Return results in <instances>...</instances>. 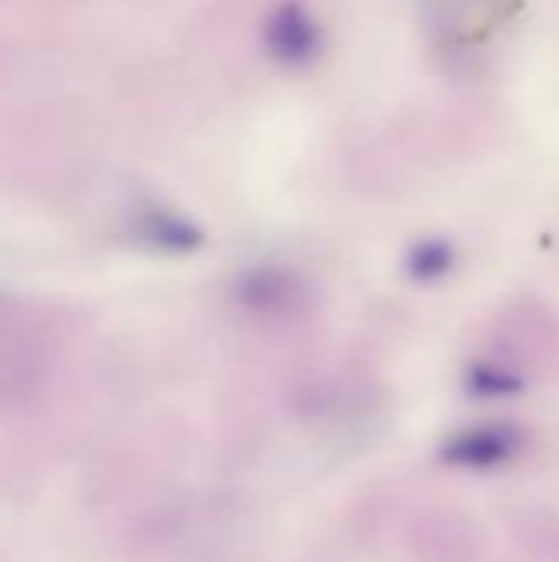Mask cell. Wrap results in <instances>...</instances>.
<instances>
[{
  "mask_svg": "<svg viewBox=\"0 0 559 562\" xmlns=\"http://www.w3.org/2000/svg\"><path fill=\"white\" fill-rule=\"evenodd\" d=\"M517 431L514 428H478V431H465L458 435L445 458L451 464H465V468H494L504 464L517 454Z\"/></svg>",
  "mask_w": 559,
  "mask_h": 562,
  "instance_id": "6da1fadb",
  "label": "cell"
}]
</instances>
